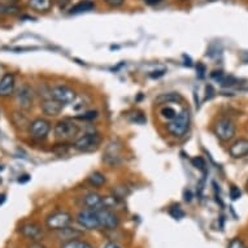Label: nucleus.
Segmentation results:
<instances>
[{
	"label": "nucleus",
	"instance_id": "1",
	"mask_svg": "<svg viewBox=\"0 0 248 248\" xmlns=\"http://www.w3.org/2000/svg\"><path fill=\"white\" fill-rule=\"evenodd\" d=\"M190 124H191V116H190V110L183 109L179 113H177L173 120L169 121L167 125L168 133L175 138H181L183 135L187 134L190 130Z\"/></svg>",
	"mask_w": 248,
	"mask_h": 248
},
{
	"label": "nucleus",
	"instance_id": "2",
	"mask_svg": "<svg viewBox=\"0 0 248 248\" xmlns=\"http://www.w3.org/2000/svg\"><path fill=\"white\" fill-rule=\"evenodd\" d=\"M53 134L59 140H70V139H74L79 134V126L77 124L72 120H61L55 125L53 127Z\"/></svg>",
	"mask_w": 248,
	"mask_h": 248
},
{
	"label": "nucleus",
	"instance_id": "3",
	"mask_svg": "<svg viewBox=\"0 0 248 248\" xmlns=\"http://www.w3.org/2000/svg\"><path fill=\"white\" fill-rule=\"evenodd\" d=\"M73 222V216L70 215L69 212L66 211H56L47 216L46 218V226L49 230H61L70 226V224Z\"/></svg>",
	"mask_w": 248,
	"mask_h": 248
},
{
	"label": "nucleus",
	"instance_id": "4",
	"mask_svg": "<svg viewBox=\"0 0 248 248\" xmlns=\"http://www.w3.org/2000/svg\"><path fill=\"white\" fill-rule=\"evenodd\" d=\"M34 96H35V91L28 83H22L15 94L16 104L22 110H30L33 108Z\"/></svg>",
	"mask_w": 248,
	"mask_h": 248
},
{
	"label": "nucleus",
	"instance_id": "5",
	"mask_svg": "<svg viewBox=\"0 0 248 248\" xmlns=\"http://www.w3.org/2000/svg\"><path fill=\"white\" fill-rule=\"evenodd\" d=\"M102 142V137L99 133H86L82 137L77 138L74 140L73 147L76 150L81 151V152H93L99 147Z\"/></svg>",
	"mask_w": 248,
	"mask_h": 248
},
{
	"label": "nucleus",
	"instance_id": "6",
	"mask_svg": "<svg viewBox=\"0 0 248 248\" xmlns=\"http://www.w3.org/2000/svg\"><path fill=\"white\" fill-rule=\"evenodd\" d=\"M215 134L217 138L220 139L221 142H229L235 137L236 127L234 122L229 118H220L218 121L215 124Z\"/></svg>",
	"mask_w": 248,
	"mask_h": 248
},
{
	"label": "nucleus",
	"instance_id": "7",
	"mask_svg": "<svg viewBox=\"0 0 248 248\" xmlns=\"http://www.w3.org/2000/svg\"><path fill=\"white\" fill-rule=\"evenodd\" d=\"M51 96L57 102H60L62 106H66V104H72L76 100L77 94L69 86L56 85L51 89Z\"/></svg>",
	"mask_w": 248,
	"mask_h": 248
},
{
	"label": "nucleus",
	"instance_id": "8",
	"mask_svg": "<svg viewBox=\"0 0 248 248\" xmlns=\"http://www.w3.org/2000/svg\"><path fill=\"white\" fill-rule=\"evenodd\" d=\"M96 213H98L100 228L106 230H116L120 226V218L112 209L103 207L100 209H96Z\"/></svg>",
	"mask_w": 248,
	"mask_h": 248
},
{
	"label": "nucleus",
	"instance_id": "9",
	"mask_svg": "<svg viewBox=\"0 0 248 248\" xmlns=\"http://www.w3.org/2000/svg\"><path fill=\"white\" fill-rule=\"evenodd\" d=\"M49 131H51V122L45 118H37L29 125V133L31 135V138L38 139V140L47 138Z\"/></svg>",
	"mask_w": 248,
	"mask_h": 248
},
{
	"label": "nucleus",
	"instance_id": "10",
	"mask_svg": "<svg viewBox=\"0 0 248 248\" xmlns=\"http://www.w3.org/2000/svg\"><path fill=\"white\" fill-rule=\"evenodd\" d=\"M77 221L82 228L87 229V230H95V229L100 228L98 213L94 209L86 208V209L79 211V213L77 215Z\"/></svg>",
	"mask_w": 248,
	"mask_h": 248
},
{
	"label": "nucleus",
	"instance_id": "11",
	"mask_svg": "<svg viewBox=\"0 0 248 248\" xmlns=\"http://www.w3.org/2000/svg\"><path fill=\"white\" fill-rule=\"evenodd\" d=\"M20 232L25 238L33 240V242H39L45 236V230L37 222H26V224L21 225Z\"/></svg>",
	"mask_w": 248,
	"mask_h": 248
},
{
	"label": "nucleus",
	"instance_id": "12",
	"mask_svg": "<svg viewBox=\"0 0 248 248\" xmlns=\"http://www.w3.org/2000/svg\"><path fill=\"white\" fill-rule=\"evenodd\" d=\"M16 78L12 73H5L0 78V98H8L15 93Z\"/></svg>",
	"mask_w": 248,
	"mask_h": 248
},
{
	"label": "nucleus",
	"instance_id": "13",
	"mask_svg": "<svg viewBox=\"0 0 248 248\" xmlns=\"http://www.w3.org/2000/svg\"><path fill=\"white\" fill-rule=\"evenodd\" d=\"M62 108L64 106L61 104L60 102H57L53 98L45 99L41 104L42 112L46 114V116H51V117H56L62 112Z\"/></svg>",
	"mask_w": 248,
	"mask_h": 248
},
{
	"label": "nucleus",
	"instance_id": "14",
	"mask_svg": "<svg viewBox=\"0 0 248 248\" xmlns=\"http://www.w3.org/2000/svg\"><path fill=\"white\" fill-rule=\"evenodd\" d=\"M229 154L234 159H242L248 155V139H238L229 148Z\"/></svg>",
	"mask_w": 248,
	"mask_h": 248
},
{
	"label": "nucleus",
	"instance_id": "15",
	"mask_svg": "<svg viewBox=\"0 0 248 248\" xmlns=\"http://www.w3.org/2000/svg\"><path fill=\"white\" fill-rule=\"evenodd\" d=\"M104 161L109 165H117L121 161V148L113 142L108 144L104 154Z\"/></svg>",
	"mask_w": 248,
	"mask_h": 248
},
{
	"label": "nucleus",
	"instance_id": "16",
	"mask_svg": "<svg viewBox=\"0 0 248 248\" xmlns=\"http://www.w3.org/2000/svg\"><path fill=\"white\" fill-rule=\"evenodd\" d=\"M83 204L89 209H94V211L100 209V208H103V196H100L96 192H89L83 198Z\"/></svg>",
	"mask_w": 248,
	"mask_h": 248
},
{
	"label": "nucleus",
	"instance_id": "17",
	"mask_svg": "<svg viewBox=\"0 0 248 248\" xmlns=\"http://www.w3.org/2000/svg\"><path fill=\"white\" fill-rule=\"evenodd\" d=\"M179 102H182V96L178 93H165V94H160L157 98L155 99L156 106H167V104H170V103Z\"/></svg>",
	"mask_w": 248,
	"mask_h": 248
},
{
	"label": "nucleus",
	"instance_id": "18",
	"mask_svg": "<svg viewBox=\"0 0 248 248\" xmlns=\"http://www.w3.org/2000/svg\"><path fill=\"white\" fill-rule=\"evenodd\" d=\"M29 5L35 12L47 13L52 8V0H29Z\"/></svg>",
	"mask_w": 248,
	"mask_h": 248
},
{
	"label": "nucleus",
	"instance_id": "19",
	"mask_svg": "<svg viewBox=\"0 0 248 248\" xmlns=\"http://www.w3.org/2000/svg\"><path fill=\"white\" fill-rule=\"evenodd\" d=\"M82 235V232L77 229H72V228H65V229H61L59 230V238H61V240L64 239L65 242H69V240L73 239H78L79 236Z\"/></svg>",
	"mask_w": 248,
	"mask_h": 248
},
{
	"label": "nucleus",
	"instance_id": "20",
	"mask_svg": "<svg viewBox=\"0 0 248 248\" xmlns=\"http://www.w3.org/2000/svg\"><path fill=\"white\" fill-rule=\"evenodd\" d=\"M94 8L95 4L93 1H90V0H83L81 3H78V4L74 5L73 8L70 9V13H72V15H79V13L93 11Z\"/></svg>",
	"mask_w": 248,
	"mask_h": 248
},
{
	"label": "nucleus",
	"instance_id": "21",
	"mask_svg": "<svg viewBox=\"0 0 248 248\" xmlns=\"http://www.w3.org/2000/svg\"><path fill=\"white\" fill-rule=\"evenodd\" d=\"M87 181L91 186H94V187H102L103 185H106L107 178L106 175L100 173V171H94V173H91V174L87 177Z\"/></svg>",
	"mask_w": 248,
	"mask_h": 248
},
{
	"label": "nucleus",
	"instance_id": "22",
	"mask_svg": "<svg viewBox=\"0 0 248 248\" xmlns=\"http://www.w3.org/2000/svg\"><path fill=\"white\" fill-rule=\"evenodd\" d=\"M12 121L18 129H25V127H28L29 125H30L28 117L24 116L22 113H18V112H15V113H13Z\"/></svg>",
	"mask_w": 248,
	"mask_h": 248
},
{
	"label": "nucleus",
	"instance_id": "23",
	"mask_svg": "<svg viewBox=\"0 0 248 248\" xmlns=\"http://www.w3.org/2000/svg\"><path fill=\"white\" fill-rule=\"evenodd\" d=\"M61 248H94L90 243H87L86 240L81 239H73L69 240V242H65V243L61 246Z\"/></svg>",
	"mask_w": 248,
	"mask_h": 248
},
{
	"label": "nucleus",
	"instance_id": "24",
	"mask_svg": "<svg viewBox=\"0 0 248 248\" xmlns=\"http://www.w3.org/2000/svg\"><path fill=\"white\" fill-rule=\"evenodd\" d=\"M169 215H170L174 220H182L186 213H185V211L181 208V205L174 204V205H171V207L169 208Z\"/></svg>",
	"mask_w": 248,
	"mask_h": 248
},
{
	"label": "nucleus",
	"instance_id": "25",
	"mask_svg": "<svg viewBox=\"0 0 248 248\" xmlns=\"http://www.w3.org/2000/svg\"><path fill=\"white\" fill-rule=\"evenodd\" d=\"M18 13V8L13 4H3L0 3V17L5 15H16Z\"/></svg>",
	"mask_w": 248,
	"mask_h": 248
},
{
	"label": "nucleus",
	"instance_id": "26",
	"mask_svg": "<svg viewBox=\"0 0 248 248\" xmlns=\"http://www.w3.org/2000/svg\"><path fill=\"white\" fill-rule=\"evenodd\" d=\"M160 113H161V117L167 118V120H173V118L177 116V110L174 109V108H171V107L169 106H165L161 108V110H160Z\"/></svg>",
	"mask_w": 248,
	"mask_h": 248
},
{
	"label": "nucleus",
	"instance_id": "27",
	"mask_svg": "<svg viewBox=\"0 0 248 248\" xmlns=\"http://www.w3.org/2000/svg\"><path fill=\"white\" fill-rule=\"evenodd\" d=\"M191 163L192 165L195 168H198V169H200V170H205V161H204V159H202V157H194V159H191Z\"/></svg>",
	"mask_w": 248,
	"mask_h": 248
},
{
	"label": "nucleus",
	"instance_id": "28",
	"mask_svg": "<svg viewBox=\"0 0 248 248\" xmlns=\"http://www.w3.org/2000/svg\"><path fill=\"white\" fill-rule=\"evenodd\" d=\"M228 248H247V247H246V244L243 243V240L240 239V238H234V239H232V242L229 243Z\"/></svg>",
	"mask_w": 248,
	"mask_h": 248
},
{
	"label": "nucleus",
	"instance_id": "29",
	"mask_svg": "<svg viewBox=\"0 0 248 248\" xmlns=\"http://www.w3.org/2000/svg\"><path fill=\"white\" fill-rule=\"evenodd\" d=\"M98 117V112L96 110H90V112H86L83 113V116H78L79 120H83V121H87V120H95Z\"/></svg>",
	"mask_w": 248,
	"mask_h": 248
},
{
	"label": "nucleus",
	"instance_id": "30",
	"mask_svg": "<svg viewBox=\"0 0 248 248\" xmlns=\"http://www.w3.org/2000/svg\"><path fill=\"white\" fill-rule=\"evenodd\" d=\"M103 1L112 8H120L125 4V0H103Z\"/></svg>",
	"mask_w": 248,
	"mask_h": 248
},
{
	"label": "nucleus",
	"instance_id": "31",
	"mask_svg": "<svg viewBox=\"0 0 248 248\" xmlns=\"http://www.w3.org/2000/svg\"><path fill=\"white\" fill-rule=\"evenodd\" d=\"M240 195H242V192H240L239 188L236 187V186H232V188H230V198L232 200H238Z\"/></svg>",
	"mask_w": 248,
	"mask_h": 248
},
{
	"label": "nucleus",
	"instance_id": "32",
	"mask_svg": "<svg viewBox=\"0 0 248 248\" xmlns=\"http://www.w3.org/2000/svg\"><path fill=\"white\" fill-rule=\"evenodd\" d=\"M167 73V70H164V69H161V70H157V72H156V70H155V72H152V73L150 74V77H152V78H159V77H163L164 74Z\"/></svg>",
	"mask_w": 248,
	"mask_h": 248
},
{
	"label": "nucleus",
	"instance_id": "33",
	"mask_svg": "<svg viewBox=\"0 0 248 248\" xmlns=\"http://www.w3.org/2000/svg\"><path fill=\"white\" fill-rule=\"evenodd\" d=\"M52 1H55L60 8H65L66 5L70 3V0H52Z\"/></svg>",
	"mask_w": 248,
	"mask_h": 248
},
{
	"label": "nucleus",
	"instance_id": "34",
	"mask_svg": "<svg viewBox=\"0 0 248 248\" xmlns=\"http://www.w3.org/2000/svg\"><path fill=\"white\" fill-rule=\"evenodd\" d=\"M102 248H122V247L118 243H116V242H108V243L104 244Z\"/></svg>",
	"mask_w": 248,
	"mask_h": 248
},
{
	"label": "nucleus",
	"instance_id": "35",
	"mask_svg": "<svg viewBox=\"0 0 248 248\" xmlns=\"http://www.w3.org/2000/svg\"><path fill=\"white\" fill-rule=\"evenodd\" d=\"M28 248H47L46 246H43L42 243H39V242H33L31 244H29Z\"/></svg>",
	"mask_w": 248,
	"mask_h": 248
},
{
	"label": "nucleus",
	"instance_id": "36",
	"mask_svg": "<svg viewBox=\"0 0 248 248\" xmlns=\"http://www.w3.org/2000/svg\"><path fill=\"white\" fill-rule=\"evenodd\" d=\"M183 196H185V202H191L192 194L190 190H186V191H185V194H183Z\"/></svg>",
	"mask_w": 248,
	"mask_h": 248
},
{
	"label": "nucleus",
	"instance_id": "37",
	"mask_svg": "<svg viewBox=\"0 0 248 248\" xmlns=\"http://www.w3.org/2000/svg\"><path fill=\"white\" fill-rule=\"evenodd\" d=\"M161 0H144V3L150 5H155V4H159Z\"/></svg>",
	"mask_w": 248,
	"mask_h": 248
},
{
	"label": "nucleus",
	"instance_id": "38",
	"mask_svg": "<svg viewBox=\"0 0 248 248\" xmlns=\"http://www.w3.org/2000/svg\"><path fill=\"white\" fill-rule=\"evenodd\" d=\"M4 202H5V195L3 194V195H0V205L4 203Z\"/></svg>",
	"mask_w": 248,
	"mask_h": 248
},
{
	"label": "nucleus",
	"instance_id": "39",
	"mask_svg": "<svg viewBox=\"0 0 248 248\" xmlns=\"http://www.w3.org/2000/svg\"><path fill=\"white\" fill-rule=\"evenodd\" d=\"M246 188H247V191H248V181H247V183H246Z\"/></svg>",
	"mask_w": 248,
	"mask_h": 248
},
{
	"label": "nucleus",
	"instance_id": "40",
	"mask_svg": "<svg viewBox=\"0 0 248 248\" xmlns=\"http://www.w3.org/2000/svg\"><path fill=\"white\" fill-rule=\"evenodd\" d=\"M13 1H18V0H13Z\"/></svg>",
	"mask_w": 248,
	"mask_h": 248
},
{
	"label": "nucleus",
	"instance_id": "41",
	"mask_svg": "<svg viewBox=\"0 0 248 248\" xmlns=\"http://www.w3.org/2000/svg\"><path fill=\"white\" fill-rule=\"evenodd\" d=\"M182 1H186V0H182Z\"/></svg>",
	"mask_w": 248,
	"mask_h": 248
},
{
	"label": "nucleus",
	"instance_id": "42",
	"mask_svg": "<svg viewBox=\"0 0 248 248\" xmlns=\"http://www.w3.org/2000/svg\"><path fill=\"white\" fill-rule=\"evenodd\" d=\"M209 1H213V0H209Z\"/></svg>",
	"mask_w": 248,
	"mask_h": 248
}]
</instances>
